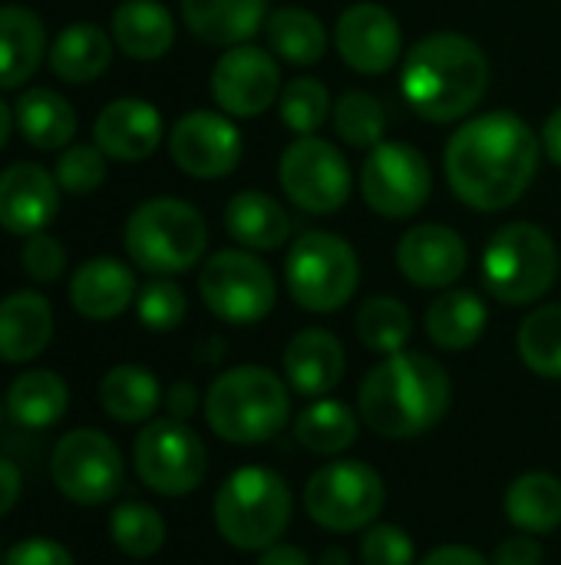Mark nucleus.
<instances>
[{
    "label": "nucleus",
    "instance_id": "53",
    "mask_svg": "<svg viewBox=\"0 0 561 565\" xmlns=\"http://www.w3.org/2000/svg\"><path fill=\"white\" fill-rule=\"evenodd\" d=\"M321 565H350V559H347L344 550H327V553L321 556Z\"/></svg>",
    "mask_w": 561,
    "mask_h": 565
},
{
    "label": "nucleus",
    "instance_id": "2",
    "mask_svg": "<svg viewBox=\"0 0 561 565\" xmlns=\"http://www.w3.org/2000/svg\"><path fill=\"white\" fill-rule=\"evenodd\" d=\"M453 401L446 367L420 351L387 354L360 384L364 424L387 440H410L436 427Z\"/></svg>",
    "mask_w": 561,
    "mask_h": 565
},
{
    "label": "nucleus",
    "instance_id": "13",
    "mask_svg": "<svg viewBox=\"0 0 561 565\" xmlns=\"http://www.w3.org/2000/svg\"><path fill=\"white\" fill-rule=\"evenodd\" d=\"M50 477L66 500L79 507H99L122 490L126 470L119 447L103 430L79 427L60 437V444L53 447Z\"/></svg>",
    "mask_w": 561,
    "mask_h": 565
},
{
    "label": "nucleus",
    "instance_id": "40",
    "mask_svg": "<svg viewBox=\"0 0 561 565\" xmlns=\"http://www.w3.org/2000/svg\"><path fill=\"white\" fill-rule=\"evenodd\" d=\"M334 103H331V93L321 79L314 76H298L291 79L281 96H278V113H281V122L298 132V136H314L324 119L331 116Z\"/></svg>",
    "mask_w": 561,
    "mask_h": 565
},
{
    "label": "nucleus",
    "instance_id": "50",
    "mask_svg": "<svg viewBox=\"0 0 561 565\" xmlns=\"http://www.w3.org/2000/svg\"><path fill=\"white\" fill-rule=\"evenodd\" d=\"M258 565H311L308 553L298 550V546H288V543H274L261 553Z\"/></svg>",
    "mask_w": 561,
    "mask_h": 565
},
{
    "label": "nucleus",
    "instance_id": "47",
    "mask_svg": "<svg viewBox=\"0 0 561 565\" xmlns=\"http://www.w3.org/2000/svg\"><path fill=\"white\" fill-rule=\"evenodd\" d=\"M165 407H169V414H172L175 420H188V417L195 414V407H198L195 387H192L188 381H175V384L169 387V394H165Z\"/></svg>",
    "mask_w": 561,
    "mask_h": 565
},
{
    "label": "nucleus",
    "instance_id": "30",
    "mask_svg": "<svg viewBox=\"0 0 561 565\" xmlns=\"http://www.w3.org/2000/svg\"><path fill=\"white\" fill-rule=\"evenodd\" d=\"M13 119H17L20 136L33 149H43V152L66 149L69 139L76 136L73 106L56 89H46V86H33V89L20 93Z\"/></svg>",
    "mask_w": 561,
    "mask_h": 565
},
{
    "label": "nucleus",
    "instance_id": "49",
    "mask_svg": "<svg viewBox=\"0 0 561 565\" xmlns=\"http://www.w3.org/2000/svg\"><path fill=\"white\" fill-rule=\"evenodd\" d=\"M20 490H23V477H20V470H17L10 460H0V516H7V513L17 507Z\"/></svg>",
    "mask_w": 561,
    "mask_h": 565
},
{
    "label": "nucleus",
    "instance_id": "51",
    "mask_svg": "<svg viewBox=\"0 0 561 565\" xmlns=\"http://www.w3.org/2000/svg\"><path fill=\"white\" fill-rule=\"evenodd\" d=\"M542 149H546V156L561 166V106L546 119V129H542Z\"/></svg>",
    "mask_w": 561,
    "mask_h": 565
},
{
    "label": "nucleus",
    "instance_id": "6",
    "mask_svg": "<svg viewBox=\"0 0 561 565\" xmlns=\"http://www.w3.org/2000/svg\"><path fill=\"white\" fill-rule=\"evenodd\" d=\"M212 513L228 546L265 553L291 523V490L274 470L241 467L218 487Z\"/></svg>",
    "mask_w": 561,
    "mask_h": 565
},
{
    "label": "nucleus",
    "instance_id": "22",
    "mask_svg": "<svg viewBox=\"0 0 561 565\" xmlns=\"http://www.w3.org/2000/svg\"><path fill=\"white\" fill-rule=\"evenodd\" d=\"M136 298V275L119 258H89L69 278V305L89 321L119 318Z\"/></svg>",
    "mask_w": 561,
    "mask_h": 565
},
{
    "label": "nucleus",
    "instance_id": "42",
    "mask_svg": "<svg viewBox=\"0 0 561 565\" xmlns=\"http://www.w3.org/2000/svg\"><path fill=\"white\" fill-rule=\"evenodd\" d=\"M136 311H139V321L149 331H172V328H179L185 321L188 301H185V291L175 281L155 278L136 295Z\"/></svg>",
    "mask_w": 561,
    "mask_h": 565
},
{
    "label": "nucleus",
    "instance_id": "43",
    "mask_svg": "<svg viewBox=\"0 0 561 565\" xmlns=\"http://www.w3.org/2000/svg\"><path fill=\"white\" fill-rule=\"evenodd\" d=\"M413 540L400 526H370L360 543V563L364 565H413Z\"/></svg>",
    "mask_w": 561,
    "mask_h": 565
},
{
    "label": "nucleus",
    "instance_id": "21",
    "mask_svg": "<svg viewBox=\"0 0 561 565\" xmlns=\"http://www.w3.org/2000/svg\"><path fill=\"white\" fill-rule=\"evenodd\" d=\"M344 344L324 328H304L284 348V381L301 397L331 394L344 381Z\"/></svg>",
    "mask_w": 561,
    "mask_h": 565
},
{
    "label": "nucleus",
    "instance_id": "31",
    "mask_svg": "<svg viewBox=\"0 0 561 565\" xmlns=\"http://www.w3.org/2000/svg\"><path fill=\"white\" fill-rule=\"evenodd\" d=\"M69 407V387L53 371H26L20 374L3 397V411L17 427L43 430L53 427Z\"/></svg>",
    "mask_w": 561,
    "mask_h": 565
},
{
    "label": "nucleus",
    "instance_id": "48",
    "mask_svg": "<svg viewBox=\"0 0 561 565\" xmlns=\"http://www.w3.org/2000/svg\"><path fill=\"white\" fill-rule=\"evenodd\" d=\"M420 565H493L483 553L470 550V546H440L433 550Z\"/></svg>",
    "mask_w": 561,
    "mask_h": 565
},
{
    "label": "nucleus",
    "instance_id": "37",
    "mask_svg": "<svg viewBox=\"0 0 561 565\" xmlns=\"http://www.w3.org/2000/svg\"><path fill=\"white\" fill-rule=\"evenodd\" d=\"M519 358L539 377H561V305H542L519 324Z\"/></svg>",
    "mask_w": 561,
    "mask_h": 565
},
{
    "label": "nucleus",
    "instance_id": "36",
    "mask_svg": "<svg viewBox=\"0 0 561 565\" xmlns=\"http://www.w3.org/2000/svg\"><path fill=\"white\" fill-rule=\"evenodd\" d=\"M410 334H413V318L403 301H397L390 295H377L360 305L357 338L364 341V348H370L377 354H397L407 348Z\"/></svg>",
    "mask_w": 561,
    "mask_h": 565
},
{
    "label": "nucleus",
    "instance_id": "3",
    "mask_svg": "<svg viewBox=\"0 0 561 565\" xmlns=\"http://www.w3.org/2000/svg\"><path fill=\"white\" fill-rule=\"evenodd\" d=\"M486 89L489 60L463 33H430L403 56L400 93L420 119L456 122L483 103Z\"/></svg>",
    "mask_w": 561,
    "mask_h": 565
},
{
    "label": "nucleus",
    "instance_id": "28",
    "mask_svg": "<svg viewBox=\"0 0 561 565\" xmlns=\"http://www.w3.org/2000/svg\"><path fill=\"white\" fill-rule=\"evenodd\" d=\"M486 301L470 288H453L427 308V334L443 351H470L486 331Z\"/></svg>",
    "mask_w": 561,
    "mask_h": 565
},
{
    "label": "nucleus",
    "instance_id": "41",
    "mask_svg": "<svg viewBox=\"0 0 561 565\" xmlns=\"http://www.w3.org/2000/svg\"><path fill=\"white\" fill-rule=\"evenodd\" d=\"M53 179L69 195H89L106 179V152L96 142L93 146H69L60 152Z\"/></svg>",
    "mask_w": 561,
    "mask_h": 565
},
{
    "label": "nucleus",
    "instance_id": "9",
    "mask_svg": "<svg viewBox=\"0 0 561 565\" xmlns=\"http://www.w3.org/2000/svg\"><path fill=\"white\" fill-rule=\"evenodd\" d=\"M205 308L228 324H258L278 301L271 268L248 248H222L208 255L198 275Z\"/></svg>",
    "mask_w": 561,
    "mask_h": 565
},
{
    "label": "nucleus",
    "instance_id": "35",
    "mask_svg": "<svg viewBox=\"0 0 561 565\" xmlns=\"http://www.w3.org/2000/svg\"><path fill=\"white\" fill-rule=\"evenodd\" d=\"M294 437L304 450L334 457V454H344L357 440V417L347 404L321 397L298 414Z\"/></svg>",
    "mask_w": 561,
    "mask_h": 565
},
{
    "label": "nucleus",
    "instance_id": "27",
    "mask_svg": "<svg viewBox=\"0 0 561 565\" xmlns=\"http://www.w3.org/2000/svg\"><path fill=\"white\" fill-rule=\"evenodd\" d=\"M112 43L132 60H162L175 43V20L159 0H122L112 10Z\"/></svg>",
    "mask_w": 561,
    "mask_h": 565
},
{
    "label": "nucleus",
    "instance_id": "16",
    "mask_svg": "<svg viewBox=\"0 0 561 565\" xmlns=\"http://www.w3.org/2000/svg\"><path fill=\"white\" fill-rule=\"evenodd\" d=\"M172 162L192 179H222L238 169L245 142L225 113L192 109L169 132Z\"/></svg>",
    "mask_w": 561,
    "mask_h": 565
},
{
    "label": "nucleus",
    "instance_id": "17",
    "mask_svg": "<svg viewBox=\"0 0 561 565\" xmlns=\"http://www.w3.org/2000/svg\"><path fill=\"white\" fill-rule=\"evenodd\" d=\"M334 43L341 60L364 73V76H380L400 63L403 53V33L397 17L374 0L350 3L334 26Z\"/></svg>",
    "mask_w": 561,
    "mask_h": 565
},
{
    "label": "nucleus",
    "instance_id": "15",
    "mask_svg": "<svg viewBox=\"0 0 561 565\" xmlns=\"http://www.w3.org/2000/svg\"><path fill=\"white\" fill-rule=\"evenodd\" d=\"M281 66L274 53L238 43L228 46L212 66V96L225 116L255 119L281 96Z\"/></svg>",
    "mask_w": 561,
    "mask_h": 565
},
{
    "label": "nucleus",
    "instance_id": "45",
    "mask_svg": "<svg viewBox=\"0 0 561 565\" xmlns=\"http://www.w3.org/2000/svg\"><path fill=\"white\" fill-rule=\"evenodd\" d=\"M3 565H73V556L66 546H60L56 540H46V536H33V540H23L17 543Z\"/></svg>",
    "mask_w": 561,
    "mask_h": 565
},
{
    "label": "nucleus",
    "instance_id": "25",
    "mask_svg": "<svg viewBox=\"0 0 561 565\" xmlns=\"http://www.w3.org/2000/svg\"><path fill=\"white\" fill-rule=\"evenodd\" d=\"M225 228L248 252H274L291 238V215L274 195L245 189L228 199Z\"/></svg>",
    "mask_w": 561,
    "mask_h": 565
},
{
    "label": "nucleus",
    "instance_id": "24",
    "mask_svg": "<svg viewBox=\"0 0 561 565\" xmlns=\"http://www.w3.org/2000/svg\"><path fill=\"white\" fill-rule=\"evenodd\" d=\"M182 20L212 46H238L265 26L268 0H182Z\"/></svg>",
    "mask_w": 561,
    "mask_h": 565
},
{
    "label": "nucleus",
    "instance_id": "38",
    "mask_svg": "<svg viewBox=\"0 0 561 565\" xmlns=\"http://www.w3.org/2000/svg\"><path fill=\"white\" fill-rule=\"evenodd\" d=\"M334 129L337 136L354 146V149H374L377 142H384V132H387V109L384 103L367 93V89H347L334 109Z\"/></svg>",
    "mask_w": 561,
    "mask_h": 565
},
{
    "label": "nucleus",
    "instance_id": "39",
    "mask_svg": "<svg viewBox=\"0 0 561 565\" xmlns=\"http://www.w3.org/2000/svg\"><path fill=\"white\" fill-rule=\"evenodd\" d=\"M109 536L119 553L132 559H149L165 546V523L145 503H122L109 520Z\"/></svg>",
    "mask_w": 561,
    "mask_h": 565
},
{
    "label": "nucleus",
    "instance_id": "32",
    "mask_svg": "<svg viewBox=\"0 0 561 565\" xmlns=\"http://www.w3.org/2000/svg\"><path fill=\"white\" fill-rule=\"evenodd\" d=\"M268 46L278 60L291 66H311L327 50V30L317 13L304 7H278L265 20Z\"/></svg>",
    "mask_w": 561,
    "mask_h": 565
},
{
    "label": "nucleus",
    "instance_id": "34",
    "mask_svg": "<svg viewBox=\"0 0 561 565\" xmlns=\"http://www.w3.org/2000/svg\"><path fill=\"white\" fill-rule=\"evenodd\" d=\"M506 516L529 536H546L561 526V480L552 473H526L506 490Z\"/></svg>",
    "mask_w": 561,
    "mask_h": 565
},
{
    "label": "nucleus",
    "instance_id": "18",
    "mask_svg": "<svg viewBox=\"0 0 561 565\" xmlns=\"http://www.w3.org/2000/svg\"><path fill=\"white\" fill-rule=\"evenodd\" d=\"M470 265L463 235L450 225H413L397 245V268L417 288H453Z\"/></svg>",
    "mask_w": 561,
    "mask_h": 565
},
{
    "label": "nucleus",
    "instance_id": "44",
    "mask_svg": "<svg viewBox=\"0 0 561 565\" xmlns=\"http://www.w3.org/2000/svg\"><path fill=\"white\" fill-rule=\"evenodd\" d=\"M20 262H23V271L33 278V281H56L63 275V265H66V252L63 245L46 235V232H36L23 242V252H20Z\"/></svg>",
    "mask_w": 561,
    "mask_h": 565
},
{
    "label": "nucleus",
    "instance_id": "29",
    "mask_svg": "<svg viewBox=\"0 0 561 565\" xmlns=\"http://www.w3.org/2000/svg\"><path fill=\"white\" fill-rule=\"evenodd\" d=\"M112 36L96 23H69L50 46V70L66 83H93L112 63Z\"/></svg>",
    "mask_w": 561,
    "mask_h": 565
},
{
    "label": "nucleus",
    "instance_id": "1",
    "mask_svg": "<svg viewBox=\"0 0 561 565\" xmlns=\"http://www.w3.org/2000/svg\"><path fill=\"white\" fill-rule=\"evenodd\" d=\"M542 159V139L506 109L463 122L443 152L446 179L456 199L476 212H503L532 185Z\"/></svg>",
    "mask_w": 561,
    "mask_h": 565
},
{
    "label": "nucleus",
    "instance_id": "52",
    "mask_svg": "<svg viewBox=\"0 0 561 565\" xmlns=\"http://www.w3.org/2000/svg\"><path fill=\"white\" fill-rule=\"evenodd\" d=\"M10 132H13V109L0 99V149L7 146Z\"/></svg>",
    "mask_w": 561,
    "mask_h": 565
},
{
    "label": "nucleus",
    "instance_id": "19",
    "mask_svg": "<svg viewBox=\"0 0 561 565\" xmlns=\"http://www.w3.org/2000/svg\"><path fill=\"white\" fill-rule=\"evenodd\" d=\"M60 212V185L36 162H13L0 172V228L20 238L43 232Z\"/></svg>",
    "mask_w": 561,
    "mask_h": 565
},
{
    "label": "nucleus",
    "instance_id": "54",
    "mask_svg": "<svg viewBox=\"0 0 561 565\" xmlns=\"http://www.w3.org/2000/svg\"><path fill=\"white\" fill-rule=\"evenodd\" d=\"M0 414H3V407H0Z\"/></svg>",
    "mask_w": 561,
    "mask_h": 565
},
{
    "label": "nucleus",
    "instance_id": "10",
    "mask_svg": "<svg viewBox=\"0 0 561 565\" xmlns=\"http://www.w3.org/2000/svg\"><path fill=\"white\" fill-rule=\"evenodd\" d=\"M384 480L360 460H337L321 467L304 487L308 516L331 533H354L370 526L384 510Z\"/></svg>",
    "mask_w": 561,
    "mask_h": 565
},
{
    "label": "nucleus",
    "instance_id": "7",
    "mask_svg": "<svg viewBox=\"0 0 561 565\" xmlns=\"http://www.w3.org/2000/svg\"><path fill=\"white\" fill-rule=\"evenodd\" d=\"M559 278V248L542 225H503L483 252V288L503 305L539 301Z\"/></svg>",
    "mask_w": 561,
    "mask_h": 565
},
{
    "label": "nucleus",
    "instance_id": "33",
    "mask_svg": "<svg viewBox=\"0 0 561 565\" xmlns=\"http://www.w3.org/2000/svg\"><path fill=\"white\" fill-rule=\"evenodd\" d=\"M99 404L119 424H142L159 411L162 387L152 371L139 367V364H119L103 377Z\"/></svg>",
    "mask_w": 561,
    "mask_h": 565
},
{
    "label": "nucleus",
    "instance_id": "26",
    "mask_svg": "<svg viewBox=\"0 0 561 565\" xmlns=\"http://www.w3.org/2000/svg\"><path fill=\"white\" fill-rule=\"evenodd\" d=\"M46 26L43 20L17 3L0 7V89L23 86L43 63Z\"/></svg>",
    "mask_w": 561,
    "mask_h": 565
},
{
    "label": "nucleus",
    "instance_id": "11",
    "mask_svg": "<svg viewBox=\"0 0 561 565\" xmlns=\"http://www.w3.org/2000/svg\"><path fill=\"white\" fill-rule=\"evenodd\" d=\"M139 480L159 497H185L198 490L208 470V450L202 437L175 417L152 420L132 447Z\"/></svg>",
    "mask_w": 561,
    "mask_h": 565
},
{
    "label": "nucleus",
    "instance_id": "4",
    "mask_svg": "<svg viewBox=\"0 0 561 565\" xmlns=\"http://www.w3.org/2000/svg\"><path fill=\"white\" fill-rule=\"evenodd\" d=\"M291 417L288 381L258 364H241L215 377L205 394V420L228 444H265Z\"/></svg>",
    "mask_w": 561,
    "mask_h": 565
},
{
    "label": "nucleus",
    "instance_id": "23",
    "mask_svg": "<svg viewBox=\"0 0 561 565\" xmlns=\"http://www.w3.org/2000/svg\"><path fill=\"white\" fill-rule=\"evenodd\" d=\"M53 338V308L40 291H13L0 301V361L26 364Z\"/></svg>",
    "mask_w": 561,
    "mask_h": 565
},
{
    "label": "nucleus",
    "instance_id": "20",
    "mask_svg": "<svg viewBox=\"0 0 561 565\" xmlns=\"http://www.w3.org/2000/svg\"><path fill=\"white\" fill-rule=\"evenodd\" d=\"M162 132L165 126H162L159 109L136 96L112 99L109 106H103V113L93 122L96 146L106 152V159H116V162L149 159L159 149Z\"/></svg>",
    "mask_w": 561,
    "mask_h": 565
},
{
    "label": "nucleus",
    "instance_id": "14",
    "mask_svg": "<svg viewBox=\"0 0 561 565\" xmlns=\"http://www.w3.org/2000/svg\"><path fill=\"white\" fill-rule=\"evenodd\" d=\"M360 192L377 215L410 218L427 205L433 192L430 162L410 142H377L364 159Z\"/></svg>",
    "mask_w": 561,
    "mask_h": 565
},
{
    "label": "nucleus",
    "instance_id": "8",
    "mask_svg": "<svg viewBox=\"0 0 561 565\" xmlns=\"http://www.w3.org/2000/svg\"><path fill=\"white\" fill-rule=\"evenodd\" d=\"M284 281L291 298L304 311L331 315L354 298L360 281V262L347 238L334 232H304L288 252Z\"/></svg>",
    "mask_w": 561,
    "mask_h": 565
},
{
    "label": "nucleus",
    "instance_id": "46",
    "mask_svg": "<svg viewBox=\"0 0 561 565\" xmlns=\"http://www.w3.org/2000/svg\"><path fill=\"white\" fill-rule=\"evenodd\" d=\"M493 565H542V546L532 536H513L499 543Z\"/></svg>",
    "mask_w": 561,
    "mask_h": 565
},
{
    "label": "nucleus",
    "instance_id": "12",
    "mask_svg": "<svg viewBox=\"0 0 561 565\" xmlns=\"http://www.w3.org/2000/svg\"><path fill=\"white\" fill-rule=\"evenodd\" d=\"M284 195L308 215H334L350 199V166L344 152L321 136H298L278 166Z\"/></svg>",
    "mask_w": 561,
    "mask_h": 565
},
{
    "label": "nucleus",
    "instance_id": "5",
    "mask_svg": "<svg viewBox=\"0 0 561 565\" xmlns=\"http://www.w3.org/2000/svg\"><path fill=\"white\" fill-rule=\"evenodd\" d=\"M122 242L132 265L155 278H169L202 262L208 248V225L195 205L172 195H159L142 202L129 215Z\"/></svg>",
    "mask_w": 561,
    "mask_h": 565
}]
</instances>
